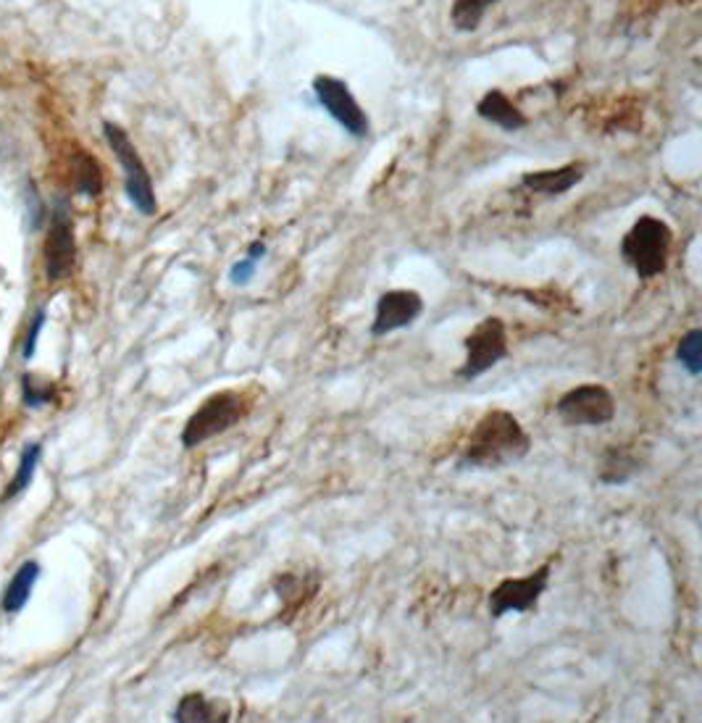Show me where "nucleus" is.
Here are the masks:
<instances>
[{
    "instance_id": "1",
    "label": "nucleus",
    "mask_w": 702,
    "mask_h": 723,
    "mask_svg": "<svg viewBox=\"0 0 702 723\" xmlns=\"http://www.w3.org/2000/svg\"><path fill=\"white\" fill-rule=\"evenodd\" d=\"M532 450V437L508 410H489L476 421L472 437L463 444L461 468L498 471L524 461Z\"/></svg>"
},
{
    "instance_id": "2",
    "label": "nucleus",
    "mask_w": 702,
    "mask_h": 723,
    "mask_svg": "<svg viewBox=\"0 0 702 723\" xmlns=\"http://www.w3.org/2000/svg\"><path fill=\"white\" fill-rule=\"evenodd\" d=\"M253 410V400L240 389H222L205 397L203 406L190 416L182 429V448L192 450L201 448L203 442L214 440V437L229 432L237 423L248 419Z\"/></svg>"
},
{
    "instance_id": "3",
    "label": "nucleus",
    "mask_w": 702,
    "mask_h": 723,
    "mask_svg": "<svg viewBox=\"0 0 702 723\" xmlns=\"http://www.w3.org/2000/svg\"><path fill=\"white\" fill-rule=\"evenodd\" d=\"M673 231L664 218L639 216L621 240V258L634 269L639 280L660 276L668 267Z\"/></svg>"
},
{
    "instance_id": "4",
    "label": "nucleus",
    "mask_w": 702,
    "mask_h": 723,
    "mask_svg": "<svg viewBox=\"0 0 702 723\" xmlns=\"http://www.w3.org/2000/svg\"><path fill=\"white\" fill-rule=\"evenodd\" d=\"M103 135H105V140H109L111 150H114V156L118 158V163H122L124 190H127L129 203L135 205L143 216H154L158 211L154 179H150L148 166H145L140 152H137L135 143L129 140L127 129H122L118 124L105 122Z\"/></svg>"
},
{
    "instance_id": "5",
    "label": "nucleus",
    "mask_w": 702,
    "mask_h": 723,
    "mask_svg": "<svg viewBox=\"0 0 702 723\" xmlns=\"http://www.w3.org/2000/svg\"><path fill=\"white\" fill-rule=\"evenodd\" d=\"M555 414L566 427H605L615 419V397L605 384H579L558 397Z\"/></svg>"
},
{
    "instance_id": "6",
    "label": "nucleus",
    "mask_w": 702,
    "mask_h": 723,
    "mask_svg": "<svg viewBox=\"0 0 702 723\" xmlns=\"http://www.w3.org/2000/svg\"><path fill=\"white\" fill-rule=\"evenodd\" d=\"M466 358L458 369L463 382H474L485 376L489 369H495L502 358H508V329L498 316H487L472 335L463 340Z\"/></svg>"
},
{
    "instance_id": "7",
    "label": "nucleus",
    "mask_w": 702,
    "mask_h": 723,
    "mask_svg": "<svg viewBox=\"0 0 702 723\" xmlns=\"http://www.w3.org/2000/svg\"><path fill=\"white\" fill-rule=\"evenodd\" d=\"M314 95L316 101L321 103V109L327 111V114L332 116L350 137L363 140V137L369 135L371 122L366 111L361 109V103L355 101V95L350 92V88L342 82V79H337L332 75H319L314 79Z\"/></svg>"
},
{
    "instance_id": "8",
    "label": "nucleus",
    "mask_w": 702,
    "mask_h": 723,
    "mask_svg": "<svg viewBox=\"0 0 702 723\" xmlns=\"http://www.w3.org/2000/svg\"><path fill=\"white\" fill-rule=\"evenodd\" d=\"M550 574H553V566L545 563L534 574L521 576V579H502L489 592V615L502 619L508 613H529V610H534L542 595L547 592Z\"/></svg>"
},
{
    "instance_id": "9",
    "label": "nucleus",
    "mask_w": 702,
    "mask_h": 723,
    "mask_svg": "<svg viewBox=\"0 0 702 723\" xmlns=\"http://www.w3.org/2000/svg\"><path fill=\"white\" fill-rule=\"evenodd\" d=\"M423 314V297L416 290H387L376 301L371 337H387L393 331L408 329Z\"/></svg>"
},
{
    "instance_id": "10",
    "label": "nucleus",
    "mask_w": 702,
    "mask_h": 723,
    "mask_svg": "<svg viewBox=\"0 0 702 723\" xmlns=\"http://www.w3.org/2000/svg\"><path fill=\"white\" fill-rule=\"evenodd\" d=\"M77 261V240L71 218L66 208H58L50 218L48 237H45V274L50 282L66 280Z\"/></svg>"
},
{
    "instance_id": "11",
    "label": "nucleus",
    "mask_w": 702,
    "mask_h": 723,
    "mask_svg": "<svg viewBox=\"0 0 702 723\" xmlns=\"http://www.w3.org/2000/svg\"><path fill=\"white\" fill-rule=\"evenodd\" d=\"M587 177V166L581 161L558 166V169H540V171H526L521 177V184L534 195L545 197H558L566 195L568 190H574L581 179Z\"/></svg>"
},
{
    "instance_id": "12",
    "label": "nucleus",
    "mask_w": 702,
    "mask_h": 723,
    "mask_svg": "<svg viewBox=\"0 0 702 723\" xmlns=\"http://www.w3.org/2000/svg\"><path fill=\"white\" fill-rule=\"evenodd\" d=\"M642 471V457L626 444H611L602 453L598 479L608 487H624Z\"/></svg>"
},
{
    "instance_id": "13",
    "label": "nucleus",
    "mask_w": 702,
    "mask_h": 723,
    "mask_svg": "<svg viewBox=\"0 0 702 723\" xmlns=\"http://www.w3.org/2000/svg\"><path fill=\"white\" fill-rule=\"evenodd\" d=\"M476 114L485 122L495 124L502 132H519L526 127V116L521 109L502 90H489L479 103H476Z\"/></svg>"
},
{
    "instance_id": "14",
    "label": "nucleus",
    "mask_w": 702,
    "mask_h": 723,
    "mask_svg": "<svg viewBox=\"0 0 702 723\" xmlns=\"http://www.w3.org/2000/svg\"><path fill=\"white\" fill-rule=\"evenodd\" d=\"M39 574H43V568H39L37 561H26L16 568V574L11 576L9 587H5L3 600H0V608H3V613H9V615L19 613V610H22L26 602H30L32 589H35Z\"/></svg>"
},
{
    "instance_id": "15",
    "label": "nucleus",
    "mask_w": 702,
    "mask_h": 723,
    "mask_svg": "<svg viewBox=\"0 0 702 723\" xmlns=\"http://www.w3.org/2000/svg\"><path fill=\"white\" fill-rule=\"evenodd\" d=\"M177 723H216L229 721V708L224 702L208 700L203 692H190L179 700L174 711Z\"/></svg>"
},
{
    "instance_id": "16",
    "label": "nucleus",
    "mask_w": 702,
    "mask_h": 723,
    "mask_svg": "<svg viewBox=\"0 0 702 723\" xmlns=\"http://www.w3.org/2000/svg\"><path fill=\"white\" fill-rule=\"evenodd\" d=\"M39 457H43V444H37V442L26 444L24 453H22V461H19L16 474H13V479L9 482V489H5L3 500H13V497L26 493V487H30L32 479H35Z\"/></svg>"
},
{
    "instance_id": "17",
    "label": "nucleus",
    "mask_w": 702,
    "mask_h": 723,
    "mask_svg": "<svg viewBox=\"0 0 702 723\" xmlns=\"http://www.w3.org/2000/svg\"><path fill=\"white\" fill-rule=\"evenodd\" d=\"M495 3H500V0H455L453 9H450V22L458 32H474Z\"/></svg>"
},
{
    "instance_id": "18",
    "label": "nucleus",
    "mask_w": 702,
    "mask_h": 723,
    "mask_svg": "<svg viewBox=\"0 0 702 723\" xmlns=\"http://www.w3.org/2000/svg\"><path fill=\"white\" fill-rule=\"evenodd\" d=\"M71 171H75V188L82 192V195H101L103 190V174L101 166L88 152H77L75 163H71Z\"/></svg>"
},
{
    "instance_id": "19",
    "label": "nucleus",
    "mask_w": 702,
    "mask_h": 723,
    "mask_svg": "<svg viewBox=\"0 0 702 723\" xmlns=\"http://www.w3.org/2000/svg\"><path fill=\"white\" fill-rule=\"evenodd\" d=\"M677 361L690 376L702 374V329H690L677 344Z\"/></svg>"
},
{
    "instance_id": "20",
    "label": "nucleus",
    "mask_w": 702,
    "mask_h": 723,
    "mask_svg": "<svg viewBox=\"0 0 702 723\" xmlns=\"http://www.w3.org/2000/svg\"><path fill=\"white\" fill-rule=\"evenodd\" d=\"M22 397L26 408H39L48 400H53V387H48V384H45V387L43 384H35V380L26 374L22 376Z\"/></svg>"
},
{
    "instance_id": "21",
    "label": "nucleus",
    "mask_w": 702,
    "mask_h": 723,
    "mask_svg": "<svg viewBox=\"0 0 702 723\" xmlns=\"http://www.w3.org/2000/svg\"><path fill=\"white\" fill-rule=\"evenodd\" d=\"M45 321H48V316H45V310L39 308L35 314V318H32L30 331H26V340H24V348H22L24 361H32V358H35V350H37V342H39V331H43Z\"/></svg>"
},
{
    "instance_id": "22",
    "label": "nucleus",
    "mask_w": 702,
    "mask_h": 723,
    "mask_svg": "<svg viewBox=\"0 0 702 723\" xmlns=\"http://www.w3.org/2000/svg\"><path fill=\"white\" fill-rule=\"evenodd\" d=\"M256 267H258V263L253 261V258H248V256H245L242 261H237L235 267H231V271H229V280H231V284H237V287H242V284H248L250 280H253Z\"/></svg>"
},
{
    "instance_id": "23",
    "label": "nucleus",
    "mask_w": 702,
    "mask_h": 723,
    "mask_svg": "<svg viewBox=\"0 0 702 723\" xmlns=\"http://www.w3.org/2000/svg\"><path fill=\"white\" fill-rule=\"evenodd\" d=\"M248 258H253V261L258 263L261 261L263 256H267V242H261V240H256V242H250V248H248V253H245Z\"/></svg>"
}]
</instances>
